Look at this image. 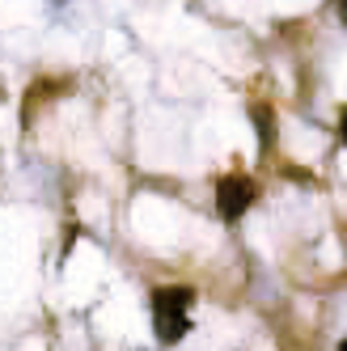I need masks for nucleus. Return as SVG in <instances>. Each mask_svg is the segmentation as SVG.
<instances>
[{"label": "nucleus", "mask_w": 347, "mask_h": 351, "mask_svg": "<svg viewBox=\"0 0 347 351\" xmlns=\"http://www.w3.org/2000/svg\"><path fill=\"white\" fill-rule=\"evenodd\" d=\"M254 119H259V136H263V148H271V119H267V106H254Z\"/></svg>", "instance_id": "nucleus-3"}, {"label": "nucleus", "mask_w": 347, "mask_h": 351, "mask_svg": "<svg viewBox=\"0 0 347 351\" xmlns=\"http://www.w3.org/2000/svg\"><path fill=\"white\" fill-rule=\"evenodd\" d=\"M254 182L246 178V173H225V178L216 182V212H220V220H241L246 212L254 208Z\"/></svg>", "instance_id": "nucleus-2"}, {"label": "nucleus", "mask_w": 347, "mask_h": 351, "mask_svg": "<svg viewBox=\"0 0 347 351\" xmlns=\"http://www.w3.org/2000/svg\"><path fill=\"white\" fill-rule=\"evenodd\" d=\"M339 351H347V335H343V343H339Z\"/></svg>", "instance_id": "nucleus-6"}, {"label": "nucleus", "mask_w": 347, "mask_h": 351, "mask_svg": "<svg viewBox=\"0 0 347 351\" xmlns=\"http://www.w3.org/2000/svg\"><path fill=\"white\" fill-rule=\"evenodd\" d=\"M191 305L195 292L191 288H157L153 292V330L161 343H178L191 330Z\"/></svg>", "instance_id": "nucleus-1"}, {"label": "nucleus", "mask_w": 347, "mask_h": 351, "mask_svg": "<svg viewBox=\"0 0 347 351\" xmlns=\"http://www.w3.org/2000/svg\"><path fill=\"white\" fill-rule=\"evenodd\" d=\"M339 140H343V148H347V106H343V114H339Z\"/></svg>", "instance_id": "nucleus-4"}, {"label": "nucleus", "mask_w": 347, "mask_h": 351, "mask_svg": "<svg viewBox=\"0 0 347 351\" xmlns=\"http://www.w3.org/2000/svg\"><path fill=\"white\" fill-rule=\"evenodd\" d=\"M339 17H343V21H347V0H339Z\"/></svg>", "instance_id": "nucleus-5"}, {"label": "nucleus", "mask_w": 347, "mask_h": 351, "mask_svg": "<svg viewBox=\"0 0 347 351\" xmlns=\"http://www.w3.org/2000/svg\"><path fill=\"white\" fill-rule=\"evenodd\" d=\"M0 97H5V85H0Z\"/></svg>", "instance_id": "nucleus-7"}]
</instances>
